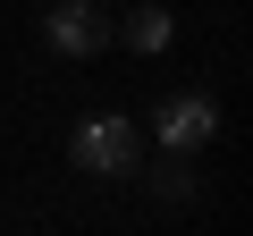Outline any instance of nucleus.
<instances>
[{"label": "nucleus", "mask_w": 253, "mask_h": 236, "mask_svg": "<svg viewBox=\"0 0 253 236\" xmlns=\"http://www.w3.org/2000/svg\"><path fill=\"white\" fill-rule=\"evenodd\" d=\"M68 152L84 177H135V118H84Z\"/></svg>", "instance_id": "obj_1"}, {"label": "nucleus", "mask_w": 253, "mask_h": 236, "mask_svg": "<svg viewBox=\"0 0 253 236\" xmlns=\"http://www.w3.org/2000/svg\"><path fill=\"white\" fill-rule=\"evenodd\" d=\"M211 135H219V101L211 93H169L161 101V144L169 152H203Z\"/></svg>", "instance_id": "obj_2"}, {"label": "nucleus", "mask_w": 253, "mask_h": 236, "mask_svg": "<svg viewBox=\"0 0 253 236\" xmlns=\"http://www.w3.org/2000/svg\"><path fill=\"white\" fill-rule=\"evenodd\" d=\"M42 42H51L59 59H84V51H101V42H110V17L93 9V0H59V9L42 17Z\"/></svg>", "instance_id": "obj_3"}, {"label": "nucleus", "mask_w": 253, "mask_h": 236, "mask_svg": "<svg viewBox=\"0 0 253 236\" xmlns=\"http://www.w3.org/2000/svg\"><path fill=\"white\" fill-rule=\"evenodd\" d=\"M135 51H169V34H177V17L161 9V0H144V9H126V26H118Z\"/></svg>", "instance_id": "obj_4"}, {"label": "nucleus", "mask_w": 253, "mask_h": 236, "mask_svg": "<svg viewBox=\"0 0 253 236\" xmlns=\"http://www.w3.org/2000/svg\"><path fill=\"white\" fill-rule=\"evenodd\" d=\"M152 186H161L169 202H186V194H194V152H169V160L152 169Z\"/></svg>", "instance_id": "obj_5"}]
</instances>
